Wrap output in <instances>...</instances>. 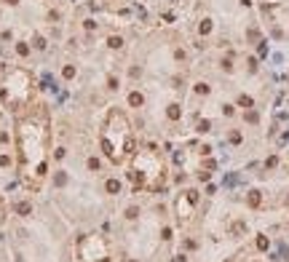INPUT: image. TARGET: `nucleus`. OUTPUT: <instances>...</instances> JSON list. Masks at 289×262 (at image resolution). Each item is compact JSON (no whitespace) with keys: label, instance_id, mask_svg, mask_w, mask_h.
<instances>
[{"label":"nucleus","instance_id":"nucleus-4","mask_svg":"<svg viewBox=\"0 0 289 262\" xmlns=\"http://www.w3.org/2000/svg\"><path fill=\"white\" fill-rule=\"evenodd\" d=\"M249 203H252V206H257V203H260V195L252 193V195H249Z\"/></svg>","mask_w":289,"mask_h":262},{"label":"nucleus","instance_id":"nucleus-1","mask_svg":"<svg viewBox=\"0 0 289 262\" xmlns=\"http://www.w3.org/2000/svg\"><path fill=\"white\" fill-rule=\"evenodd\" d=\"M78 251L81 262H107V246L102 235H86L83 241H78Z\"/></svg>","mask_w":289,"mask_h":262},{"label":"nucleus","instance_id":"nucleus-6","mask_svg":"<svg viewBox=\"0 0 289 262\" xmlns=\"http://www.w3.org/2000/svg\"><path fill=\"white\" fill-rule=\"evenodd\" d=\"M257 246H260V249H268V238H257Z\"/></svg>","mask_w":289,"mask_h":262},{"label":"nucleus","instance_id":"nucleus-2","mask_svg":"<svg viewBox=\"0 0 289 262\" xmlns=\"http://www.w3.org/2000/svg\"><path fill=\"white\" fill-rule=\"evenodd\" d=\"M118 190H121V182L110 179V182H107V193H118Z\"/></svg>","mask_w":289,"mask_h":262},{"label":"nucleus","instance_id":"nucleus-3","mask_svg":"<svg viewBox=\"0 0 289 262\" xmlns=\"http://www.w3.org/2000/svg\"><path fill=\"white\" fill-rule=\"evenodd\" d=\"M128 102H131L134 107H139V104H142L145 99H142V94H131V96H128Z\"/></svg>","mask_w":289,"mask_h":262},{"label":"nucleus","instance_id":"nucleus-5","mask_svg":"<svg viewBox=\"0 0 289 262\" xmlns=\"http://www.w3.org/2000/svg\"><path fill=\"white\" fill-rule=\"evenodd\" d=\"M16 209H19V214H27V211H30V203H19Z\"/></svg>","mask_w":289,"mask_h":262}]
</instances>
